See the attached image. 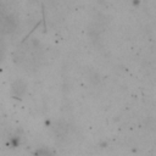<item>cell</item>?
<instances>
[{
  "instance_id": "cell-1",
  "label": "cell",
  "mask_w": 156,
  "mask_h": 156,
  "mask_svg": "<svg viewBox=\"0 0 156 156\" xmlns=\"http://www.w3.org/2000/svg\"><path fill=\"white\" fill-rule=\"evenodd\" d=\"M43 48L40 43L34 38H30L18 45L13 54V60L17 66L28 72L38 69L43 62Z\"/></svg>"
},
{
  "instance_id": "cell-4",
  "label": "cell",
  "mask_w": 156,
  "mask_h": 156,
  "mask_svg": "<svg viewBox=\"0 0 156 156\" xmlns=\"http://www.w3.org/2000/svg\"><path fill=\"white\" fill-rule=\"evenodd\" d=\"M4 51H5V46H4V44H2V41L0 40V62H1V60H2V57H4Z\"/></svg>"
},
{
  "instance_id": "cell-2",
  "label": "cell",
  "mask_w": 156,
  "mask_h": 156,
  "mask_svg": "<svg viewBox=\"0 0 156 156\" xmlns=\"http://www.w3.org/2000/svg\"><path fill=\"white\" fill-rule=\"evenodd\" d=\"M17 28V21L15 16L0 2V34L7 35L16 30Z\"/></svg>"
},
{
  "instance_id": "cell-3",
  "label": "cell",
  "mask_w": 156,
  "mask_h": 156,
  "mask_svg": "<svg viewBox=\"0 0 156 156\" xmlns=\"http://www.w3.org/2000/svg\"><path fill=\"white\" fill-rule=\"evenodd\" d=\"M34 156H54V154H52L51 150H49L46 147H40L35 151Z\"/></svg>"
}]
</instances>
